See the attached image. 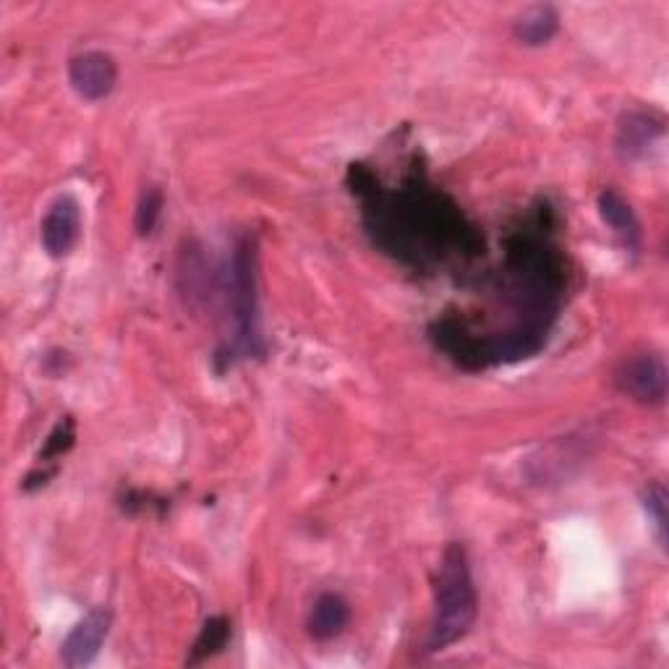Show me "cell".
Instances as JSON below:
<instances>
[{"instance_id":"8fae6325","label":"cell","mask_w":669,"mask_h":669,"mask_svg":"<svg viewBox=\"0 0 669 669\" xmlns=\"http://www.w3.org/2000/svg\"><path fill=\"white\" fill-rule=\"evenodd\" d=\"M651 134H661V126L651 128L649 115H628V124L620 126V139H617V144H620L623 153L636 155L651 142Z\"/></svg>"},{"instance_id":"52a82bcc","label":"cell","mask_w":669,"mask_h":669,"mask_svg":"<svg viewBox=\"0 0 669 669\" xmlns=\"http://www.w3.org/2000/svg\"><path fill=\"white\" fill-rule=\"evenodd\" d=\"M348 620H351L348 602H345L341 594L327 592L314 602L306 628L316 641H333V638H337L345 630Z\"/></svg>"},{"instance_id":"7a4b0ae2","label":"cell","mask_w":669,"mask_h":669,"mask_svg":"<svg viewBox=\"0 0 669 669\" xmlns=\"http://www.w3.org/2000/svg\"><path fill=\"white\" fill-rule=\"evenodd\" d=\"M230 306L236 320V348L241 354L259 351V299H257V241L241 239L230 264Z\"/></svg>"},{"instance_id":"7c38bea8","label":"cell","mask_w":669,"mask_h":669,"mask_svg":"<svg viewBox=\"0 0 669 669\" xmlns=\"http://www.w3.org/2000/svg\"><path fill=\"white\" fill-rule=\"evenodd\" d=\"M163 191L157 189V186H149L147 191L142 194L139 207H136V233L139 236H149L157 226V220H160L163 215Z\"/></svg>"},{"instance_id":"ba28073f","label":"cell","mask_w":669,"mask_h":669,"mask_svg":"<svg viewBox=\"0 0 669 669\" xmlns=\"http://www.w3.org/2000/svg\"><path fill=\"white\" fill-rule=\"evenodd\" d=\"M599 212H602V220L607 222V226L613 228L630 249H638V241H641V226H638V218L636 212H633V207L620 197V194L613 189L602 191Z\"/></svg>"},{"instance_id":"30bf717a","label":"cell","mask_w":669,"mask_h":669,"mask_svg":"<svg viewBox=\"0 0 669 669\" xmlns=\"http://www.w3.org/2000/svg\"><path fill=\"white\" fill-rule=\"evenodd\" d=\"M230 638V623L226 617H212V620L205 623L199 638L191 646V657L189 665H201L205 659H212L215 654H220L228 646Z\"/></svg>"},{"instance_id":"5bb4252c","label":"cell","mask_w":669,"mask_h":669,"mask_svg":"<svg viewBox=\"0 0 669 669\" xmlns=\"http://www.w3.org/2000/svg\"><path fill=\"white\" fill-rule=\"evenodd\" d=\"M71 445H74V421L66 419L61 421L55 427L53 435H50V440L45 445V452H42V458H58L61 452H66Z\"/></svg>"},{"instance_id":"8992f818","label":"cell","mask_w":669,"mask_h":669,"mask_svg":"<svg viewBox=\"0 0 669 669\" xmlns=\"http://www.w3.org/2000/svg\"><path fill=\"white\" fill-rule=\"evenodd\" d=\"M113 615L111 609H92L90 615H84L82 620L74 625V630L69 633L66 641L61 646V661L71 669L86 667L97 659L100 649H103L107 633H111Z\"/></svg>"},{"instance_id":"6da1fadb","label":"cell","mask_w":669,"mask_h":669,"mask_svg":"<svg viewBox=\"0 0 669 669\" xmlns=\"http://www.w3.org/2000/svg\"><path fill=\"white\" fill-rule=\"evenodd\" d=\"M479 615L477 586L471 578V565L460 544H450L442 555L440 573L435 584V623H431L427 651H445L469 636Z\"/></svg>"},{"instance_id":"3957f363","label":"cell","mask_w":669,"mask_h":669,"mask_svg":"<svg viewBox=\"0 0 669 669\" xmlns=\"http://www.w3.org/2000/svg\"><path fill=\"white\" fill-rule=\"evenodd\" d=\"M615 387L644 406H661L667 400V366L659 354H636L623 358L615 369Z\"/></svg>"},{"instance_id":"277c9868","label":"cell","mask_w":669,"mask_h":669,"mask_svg":"<svg viewBox=\"0 0 669 669\" xmlns=\"http://www.w3.org/2000/svg\"><path fill=\"white\" fill-rule=\"evenodd\" d=\"M82 233V207L71 194L58 197L42 220L40 239L50 259H63L74 251Z\"/></svg>"},{"instance_id":"5b68a950","label":"cell","mask_w":669,"mask_h":669,"mask_svg":"<svg viewBox=\"0 0 669 669\" xmlns=\"http://www.w3.org/2000/svg\"><path fill=\"white\" fill-rule=\"evenodd\" d=\"M69 82L74 86L79 97L97 103L105 100L115 90L118 82V66H115L113 55L103 50H86L76 55L69 66Z\"/></svg>"},{"instance_id":"4fadbf2b","label":"cell","mask_w":669,"mask_h":669,"mask_svg":"<svg viewBox=\"0 0 669 669\" xmlns=\"http://www.w3.org/2000/svg\"><path fill=\"white\" fill-rule=\"evenodd\" d=\"M644 508L646 513L654 518V526H657L661 546H667V489L661 484H651L644 494Z\"/></svg>"},{"instance_id":"9c48e42d","label":"cell","mask_w":669,"mask_h":669,"mask_svg":"<svg viewBox=\"0 0 669 669\" xmlns=\"http://www.w3.org/2000/svg\"><path fill=\"white\" fill-rule=\"evenodd\" d=\"M560 29V17L557 11L552 9V6H531V9H526L521 13V17L515 19V38L523 42V45L529 48H539V45H546L552 38L557 34Z\"/></svg>"}]
</instances>
